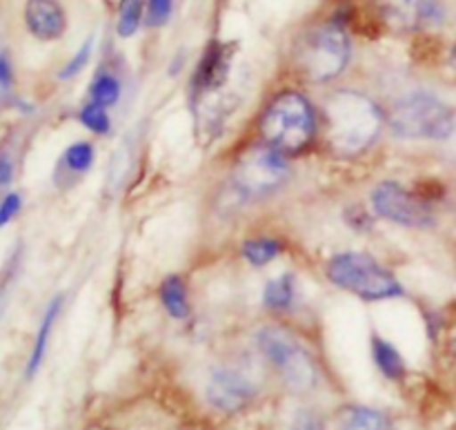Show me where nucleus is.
Masks as SVG:
<instances>
[{
  "label": "nucleus",
  "instance_id": "f257e3e1",
  "mask_svg": "<svg viewBox=\"0 0 456 430\" xmlns=\"http://www.w3.org/2000/svg\"><path fill=\"white\" fill-rule=\"evenodd\" d=\"M325 141L337 156H359L379 138L383 128V114L377 103L365 94H332L323 107Z\"/></svg>",
  "mask_w": 456,
  "mask_h": 430
},
{
  "label": "nucleus",
  "instance_id": "b1692460",
  "mask_svg": "<svg viewBox=\"0 0 456 430\" xmlns=\"http://www.w3.org/2000/svg\"><path fill=\"white\" fill-rule=\"evenodd\" d=\"M172 4L174 0H150V3H147V22H150L151 27L165 25L169 13H172Z\"/></svg>",
  "mask_w": 456,
  "mask_h": 430
},
{
  "label": "nucleus",
  "instance_id": "bb28decb",
  "mask_svg": "<svg viewBox=\"0 0 456 430\" xmlns=\"http://www.w3.org/2000/svg\"><path fill=\"white\" fill-rule=\"evenodd\" d=\"M441 147H444L445 159H448L450 163L456 165V119H454L452 129H450V134H448V136H445V141L441 143Z\"/></svg>",
  "mask_w": 456,
  "mask_h": 430
},
{
  "label": "nucleus",
  "instance_id": "1a4fd4ad",
  "mask_svg": "<svg viewBox=\"0 0 456 430\" xmlns=\"http://www.w3.org/2000/svg\"><path fill=\"white\" fill-rule=\"evenodd\" d=\"M379 12L386 25L401 34L435 29L445 21L441 0H379Z\"/></svg>",
  "mask_w": 456,
  "mask_h": 430
},
{
  "label": "nucleus",
  "instance_id": "9d476101",
  "mask_svg": "<svg viewBox=\"0 0 456 430\" xmlns=\"http://www.w3.org/2000/svg\"><path fill=\"white\" fill-rule=\"evenodd\" d=\"M256 395V388L239 370H214L208 384V400L221 413H239Z\"/></svg>",
  "mask_w": 456,
  "mask_h": 430
},
{
  "label": "nucleus",
  "instance_id": "2eb2a0df",
  "mask_svg": "<svg viewBox=\"0 0 456 430\" xmlns=\"http://www.w3.org/2000/svg\"><path fill=\"white\" fill-rule=\"evenodd\" d=\"M160 302L174 319L190 317V302H187V290L181 277H167L160 284Z\"/></svg>",
  "mask_w": 456,
  "mask_h": 430
},
{
  "label": "nucleus",
  "instance_id": "dca6fc26",
  "mask_svg": "<svg viewBox=\"0 0 456 430\" xmlns=\"http://www.w3.org/2000/svg\"><path fill=\"white\" fill-rule=\"evenodd\" d=\"M294 277L292 275H281L276 279L267 281L265 290H263V303L270 310H289L294 303Z\"/></svg>",
  "mask_w": 456,
  "mask_h": 430
},
{
  "label": "nucleus",
  "instance_id": "9b49d317",
  "mask_svg": "<svg viewBox=\"0 0 456 430\" xmlns=\"http://www.w3.org/2000/svg\"><path fill=\"white\" fill-rule=\"evenodd\" d=\"M25 22L40 40H56L65 31V12L56 0H27Z\"/></svg>",
  "mask_w": 456,
  "mask_h": 430
},
{
  "label": "nucleus",
  "instance_id": "393cba45",
  "mask_svg": "<svg viewBox=\"0 0 456 430\" xmlns=\"http://www.w3.org/2000/svg\"><path fill=\"white\" fill-rule=\"evenodd\" d=\"M18 210H20V196H18L16 192L4 196L3 203H0V227L7 226V223L16 217Z\"/></svg>",
  "mask_w": 456,
  "mask_h": 430
},
{
  "label": "nucleus",
  "instance_id": "c756f323",
  "mask_svg": "<svg viewBox=\"0 0 456 430\" xmlns=\"http://www.w3.org/2000/svg\"><path fill=\"white\" fill-rule=\"evenodd\" d=\"M448 351H450V355L454 357L456 360V326L452 330H450V337H448Z\"/></svg>",
  "mask_w": 456,
  "mask_h": 430
},
{
  "label": "nucleus",
  "instance_id": "a878e982",
  "mask_svg": "<svg viewBox=\"0 0 456 430\" xmlns=\"http://www.w3.org/2000/svg\"><path fill=\"white\" fill-rule=\"evenodd\" d=\"M13 85V70L12 61H9V54L4 49H0V89L9 92Z\"/></svg>",
  "mask_w": 456,
  "mask_h": 430
},
{
  "label": "nucleus",
  "instance_id": "f03ea898",
  "mask_svg": "<svg viewBox=\"0 0 456 430\" xmlns=\"http://www.w3.org/2000/svg\"><path fill=\"white\" fill-rule=\"evenodd\" d=\"M263 145L283 156L303 154L316 134V112L298 92H283L267 105L258 120Z\"/></svg>",
  "mask_w": 456,
  "mask_h": 430
},
{
  "label": "nucleus",
  "instance_id": "c85d7f7f",
  "mask_svg": "<svg viewBox=\"0 0 456 430\" xmlns=\"http://www.w3.org/2000/svg\"><path fill=\"white\" fill-rule=\"evenodd\" d=\"M294 430H321V422L314 418V415H301L297 419V426Z\"/></svg>",
  "mask_w": 456,
  "mask_h": 430
},
{
  "label": "nucleus",
  "instance_id": "4468645a",
  "mask_svg": "<svg viewBox=\"0 0 456 430\" xmlns=\"http://www.w3.org/2000/svg\"><path fill=\"white\" fill-rule=\"evenodd\" d=\"M61 308H62V297H53V302L49 303L47 312H45V315H43V321H40L38 335H36L34 351H31L29 364H27V375H29V377H31V375H36V370H38L40 364H43L45 351H47L49 335H52L53 321H56V317L61 315Z\"/></svg>",
  "mask_w": 456,
  "mask_h": 430
},
{
  "label": "nucleus",
  "instance_id": "412c9836",
  "mask_svg": "<svg viewBox=\"0 0 456 430\" xmlns=\"http://www.w3.org/2000/svg\"><path fill=\"white\" fill-rule=\"evenodd\" d=\"M92 103L101 107H110L118 101L120 96V83L118 79H114L111 74H101L92 83Z\"/></svg>",
  "mask_w": 456,
  "mask_h": 430
},
{
  "label": "nucleus",
  "instance_id": "0eeeda50",
  "mask_svg": "<svg viewBox=\"0 0 456 430\" xmlns=\"http://www.w3.org/2000/svg\"><path fill=\"white\" fill-rule=\"evenodd\" d=\"M288 174L289 168L283 154L267 145H258L239 159L234 170V186L248 196H265L279 190Z\"/></svg>",
  "mask_w": 456,
  "mask_h": 430
},
{
  "label": "nucleus",
  "instance_id": "aec40b11",
  "mask_svg": "<svg viewBox=\"0 0 456 430\" xmlns=\"http://www.w3.org/2000/svg\"><path fill=\"white\" fill-rule=\"evenodd\" d=\"M94 163V147L89 143H74L69 150L62 154V165L67 172L83 174L92 168Z\"/></svg>",
  "mask_w": 456,
  "mask_h": 430
},
{
  "label": "nucleus",
  "instance_id": "6ab92c4d",
  "mask_svg": "<svg viewBox=\"0 0 456 430\" xmlns=\"http://www.w3.org/2000/svg\"><path fill=\"white\" fill-rule=\"evenodd\" d=\"M283 245L276 239H267V236H261V239H249L243 244V257L248 259L252 266H265V263L274 261L281 254Z\"/></svg>",
  "mask_w": 456,
  "mask_h": 430
},
{
  "label": "nucleus",
  "instance_id": "cd10ccee",
  "mask_svg": "<svg viewBox=\"0 0 456 430\" xmlns=\"http://www.w3.org/2000/svg\"><path fill=\"white\" fill-rule=\"evenodd\" d=\"M12 174H13L12 159H9L7 154H3L0 156V187L7 186V183L12 181Z\"/></svg>",
  "mask_w": 456,
  "mask_h": 430
},
{
  "label": "nucleus",
  "instance_id": "4be33fe9",
  "mask_svg": "<svg viewBox=\"0 0 456 430\" xmlns=\"http://www.w3.org/2000/svg\"><path fill=\"white\" fill-rule=\"evenodd\" d=\"M80 123L85 125L87 129L96 134H107L110 132V116H107V107L96 105V103L89 101L87 105L80 110Z\"/></svg>",
  "mask_w": 456,
  "mask_h": 430
},
{
  "label": "nucleus",
  "instance_id": "f3484780",
  "mask_svg": "<svg viewBox=\"0 0 456 430\" xmlns=\"http://www.w3.org/2000/svg\"><path fill=\"white\" fill-rule=\"evenodd\" d=\"M341 430H392V424L379 410L372 409H347L343 415Z\"/></svg>",
  "mask_w": 456,
  "mask_h": 430
},
{
  "label": "nucleus",
  "instance_id": "39448f33",
  "mask_svg": "<svg viewBox=\"0 0 456 430\" xmlns=\"http://www.w3.org/2000/svg\"><path fill=\"white\" fill-rule=\"evenodd\" d=\"M456 110L435 94L414 92L396 103L390 112V128L396 136L412 141L444 143L452 129Z\"/></svg>",
  "mask_w": 456,
  "mask_h": 430
},
{
  "label": "nucleus",
  "instance_id": "5701e85b",
  "mask_svg": "<svg viewBox=\"0 0 456 430\" xmlns=\"http://www.w3.org/2000/svg\"><path fill=\"white\" fill-rule=\"evenodd\" d=\"M92 49H94V38H89L87 43H85L83 47H80L78 52H76V56L71 58L69 62H67L65 70L61 71V79L67 80V79H74L76 74H80V71H83L85 67H87L89 56H92Z\"/></svg>",
  "mask_w": 456,
  "mask_h": 430
},
{
  "label": "nucleus",
  "instance_id": "20e7f679",
  "mask_svg": "<svg viewBox=\"0 0 456 430\" xmlns=\"http://www.w3.org/2000/svg\"><path fill=\"white\" fill-rule=\"evenodd\" d=\"M328 277L334 285L356 294L363 302H386L403 294V285L387 268L361 252L337 254L328 263Z\"/></svg>",
  "mask_w": 456,
  "mask_h": 430
},
{
  "label": "nucleus",
  "instance_id": "ddd939ff",
  "mask_svg": "<svg viewBox=\"0 0 456 430\" xmlns=\"http://www.w3.org/2000/svg\"><path fill=\"white\" fill-rule=\"evenodd\" d=\"M372 357H374V364L377 368L386 375L387 379H403L405 377V361L401 357V352L392 346L390 342L381 339L379 335L372 337Z\"/></svg>",
  "mask_w": 456,
  "mask_h": 430
},
{
  "label": "nucleus",
  "instance_id": "f8f14e48",
  "mask_svg": "<svg viewBox=\"0 0 456 430\" xmlns=\"http://www.w3.org/2000/svg\"><path fill=\"white\" fill-rule=\"evenodd\" d=\"M227 65H230V61H227L225 47H209L208 54H205V58L200 61L199 71H196L191 85H194L199 92L218 87V85L225 80Z\"/></svg>",
  "mask_w": 456,
  "mask_h": 430
},
{
  "label": "nucleus",
  "instance_id": "7c9ffc66",
  "mask_svg": "<svg viewBox=\"0 0 456 430\" xmlns=\"http://www.w3.org/2000/svg\"><path fill=\"white\" fill-rule=\"evenodd\" d=\"M450 65H452V70L456 71V45L452 47V52H450Z\"/></svg>",
  "mask_w": 456,
  "mask_h": 430
},
{
  "label": "nucleus",
  "instance_id": "423d86ee",
  "mask_svg": "<svg viewBox=\"0 0 456 430\" xmlns=\"http://www.w3.org/2000/svg\"><path fill=\"white\" fill-rule=\"evenodd\" d=\"M258 348L281 373L292 391H310L316 384V366L305 348L283 328H263L258 333Z\"/></svg>",
  "mask_w": 456,
  "mask_h": 430
},
{
  "label": "nucleus",
  "instance_id": "a211bd4d",
  "mask_svg": "<svg viewBox=\"0 0 456 430\" xmlns=\"http://www.w3.org/2000/svg\"><path fill=\"white\" fill-rule=\"evenodd\" d=\"M142 13H145V0H120L118 21H116V31L120 38H129L136 34Z\"/></svg>",
  "mask_w": 456,
  "mask_h": 430
},
{
  "label": "nucleus",
  "instance_id": "6e6552de",
  "mask_svg": "<svg viewBox=\"0 0 456 430\" xmlns=\"http://www.w3.org/2000/svg\"><path fill=\"white\" fill-rule=\"evenodd\" d=\"M374 212L405 227H432L436 223L435 210L395 181H386L372 192Z\"/></svg>",
  "mask_w": 456,
  "mask_h": 430
},
{
  "label": "nucleus",
  "instance_id": "7ed1b4c3",
  "mask_svg": "<svg viewBox=\"0 0 456 430\" xmlns=\"http://www.w3.org/2000/svg\"><path fill=\"white\" fill-rule=\"evenodd\" d=\"M352 56L347 31L338 22H325L301 36L294 52V62L310 83H328L346 71Z\"/></svg>",
  "mask_w": 456,
  "mask_h": 430
}]
</instances>
